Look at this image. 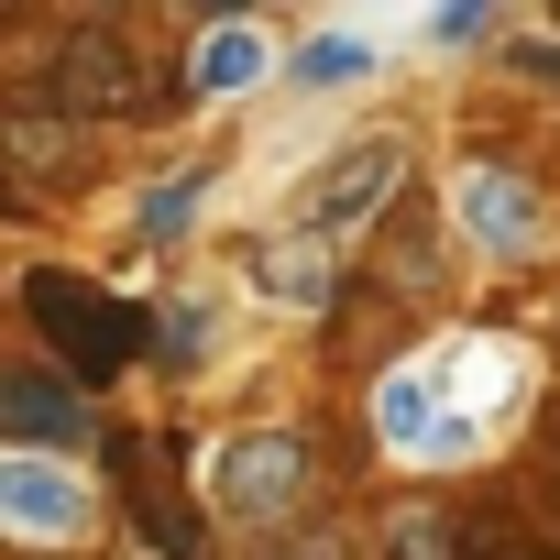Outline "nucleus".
<instances>
[{"instance_id": "obj_10", "label": "nucleus", "mask_w": 560, "mask_h": 560, "mask_svg": "<svg viewBox=\"0 0 560 560\" xmlns=\"http://www.w3.org/2000/svg\"><path fill=\"white\" fill-rule=\"evenodd\" d=\"M462 560H560V538L527 527V505H472L462 516Z\"/></svg>"}, {"instance_id": "obj_12", "label": "nucleus", "mask_w": 560, "mask_h": 560, "mask_svg": "<svg viewBox=\"0 0 560 560\" xmlns=\"http://www.w3.org/2000/svg\"><path fill=\"white\" fill-rule=\"evenodd\" d=\"M352 78H374V45H363V34H319V45L298 56V89H352Z\"/></svg>"}, {"instance_id": "obj_1", "label": "nucleus", "mask_w": 560, "mask_h": 560, "mask_svg": "<svg viewBox=\"0 0 560 560\" xmlns=\"http://www.w3.org/2000/svg\"><path fill=\"white\" fill-rule=\"evenodd\" d=\"M23 319L56 341V363L78 374V385H110L132 352H143V308H121L100 275H67V264H45V275H23Z\"/></svg>"}, {"instance_id": "obj_5", "label": "nucleus", "mask_w": 560, "mask_h": 560, "mask_svg": "<svg viewBox=\"0 0 560 560\" xmlns=\"http://www.w3.org/2000/svg\"><path fill=\"white\" fill-rule=\"evenodd\" d=\"M451 220H462V242H472V253H494V264H527L549 209H538V187H527L516 165H483V154H472V165L451 176Z\"/></svg>"}, {"instance_id": "obj_14", "label": "nucleus", "mask_w": 560, "mask_h": 560, "mask_svg": "<svg viewBox=\"0 0 560 560\" xmlns=\"http://www.w3.org/2000/svg\"><path fill=\"white\" fill-rule=\"evenodd\" d=\"M198 187H209V176H165V187L143 198V231H154V242H176V231H187V209H198Z\"/></svg>"}, {"instance_id": "obj_15", "label": "nucleus", "mask_w": 560, "mask_h": 560, "mask_svg": "<svg viewBox=\"0 0 560 560\" xmlns=\"http://www.w3.org/2000/svg\"><path fill=\"white\" fill-rule=\"evenodd\" d=\"M264 560H352V527L330 516V527H308V538H287V549H264Z\"/></svg>"}, {"instance_id": "obj_4", "label": "nucleus", "mask_w": 560, "mask_h": 560, "mask_svg": "<svg viewBox=\"0 0 560 560\" xmlns=\"http://www.w3.org/2000/svg\"><path fill=\"white\" fill-rule=\"evenodd\" d=\"M407 187V143L396 132H363V143H341L319 176H308V231L319 242H341V231H363V220H385V198Z\"/></svg>"}, {"instance_id": "obj_2", "label": "nucleus", "mask_w": 560, "mask_h": 560, "mask_svg": "<svg viewBox=\"0 0 560 560\" xmlns=\"http://www.w3.org/2000/svg\"><path fill=\"white\" fill-rule=\"evenodd\" d=\"M209 505L242 516V527L298 516V505H308V440H298V429H242V440H220V462H209Z\"/></svg>"}, {"instance_id": "obj_13", "label": "nucleus", "mask_w": 560, "mask_h": 560, "mask_svg": "<svg viewBox=\"0 0 560 560\" xmlns=\"http://www.w3.org/2000/svg\"><path fill=\"white\" fill-rule=\"evenodd\" d=\"M385 560H462V516H440V505H418V516H396V538H385Z\"/></svg>"}, {"instance_id": "obj_17", "label": "nucleus", "mask_w": 560, "mask_h": 560, "mask_svg": "<svg viewBox=\"0 0 560 560\" xmlns=\"http://www.w3.org/2000/svg\"><path fill=\"white\" fill-rule=\"evenodd\" d=\"M176 12L187 23H220V12H253V0H176Z\"/></svg>"}, {"instance_id": "obj_3", "label": "nucleus", "mask_w": 560, "mask_h": 560, "mask_svg": "<svg viewBox=\"0 0 560 560\" xmlns=\"http://www.w3.org/2000/svg\"><path fill=\"white\" fill-rule=\"evenodd\" d=\"M143 100H154V78L110 23H78L45 56V110H67V121H110V110H143Z\"/></svg>"}, {"instance_id": "obj_7", "label": "nucleus", "mask_w": 560, "mask_h": 560, "mask_svg": "<svg viewBox=\"0 0 560 560\" xmlns=\"http://www.w3.org/2000/svg\"><path fill=\"white\" fill-rule=\"evenodd\" d=\"M242 264H253V287H264L275 308H330V242H319L308 220H298V231H264Z\"/></svg>"}, {"instance_id": "obj_6", "label": "nucleus", "mask_w": 560, "mask_h": 560, "mask_svg": "<svg viewBox=\"0 0 560 560\" xmlns=\"http://www.w3.org/2000/svg\"><path fill=\"white\" fill-rule=\"evenodd\" d=\"M0 527H23V538H78V527H89V483H67L56 462H0Z\"/></svg>"}, {"instance_id": "obj_11", "label": "nucleus", "mask_w": 560, "mask_h": 560, "mask_svg": "<svg viewBox=\"0 0 560 560\" xmlns=\"http://www.w3.org/2000/svg\"><path fill=\"white\" fill-rule=\"evenodd\" d=\"M429 396H440L429 374H385V396H374V429H385V440H407V451H429V440H440Z\"/></svg>"}, {"instance_id": "obj_16", "label": "nucleus", "mask_w": 560, "mask_h": 560, "mask_svg": "<svg viewBox=\"0 0 560 560\" xmlns=\"http://www.w3.org/2000/svg\"><path fill=\"white\" fill-rule=\"evenodd\" d=\"M494 23V0H440V45H472Z\"/></svg>"}, {"instance_id": "obj_18", "label": "nucleus", "mask_w": 560, "mask_h": 560, "mask_svg": "<svg viewBox=\"0 0 560 560\" xmlns=\"http://www.w3.org/2000/svg\"><path fill=\"white\" fill-rule=\"evenodd\" d=\"M549 12H560V0H549Z\"/></svg>"}, {"instance_id": "obj_8", "label": "nucleus", "mask_w": 560, "mask_h": 560, "mask_svg": "<svg viewBox=\"0 0 560 560\" xmlns=\"http://www.w3.org/2000/svg\"><path fill=\"white\" fill-rule=\"evenodd\" d=\"M0 429H23L45 451L89 440V407H78V374H0Z\"/></svg>"}, {"instance_id": "obj_9", "label": "nucleus", "mask_w": 560, "mask_h": 560, "mask_svg": "<svg viewBox=\"0 0 560 560\" xmlns=\"http://www.w3.org/2000/svg\"><path fill=\"white\" fill-rule=\"evenodd\" d=\"M187 78H198L209 100L253 89V78H264V34H253V23H209V34H198V56H187Z\"/></svg>"}]
</instances>
